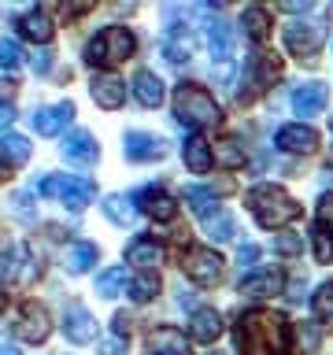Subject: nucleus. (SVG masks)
<instances>
[{
	"label": "nucleus",
	"instance_id": "obj_29",
	"mask_svg": "<svg viewBox=\"0 0 333 355\" xmlns=\"http://www.w3.org/2000/svg\"><path fill=\"white\" fill-rule=\"evenodd\" d=\"M163 55L171 63H189V55H193V37H189L185 30H174L171 37L163 41Z\"/></svg>",
	"mask_w": 333,
	"mask_h": 355
},
{
	"label": "nucleus",
	"instance_id": "obj_28",
	"mask_svg": "<svg viewBox=\"0 0 333 355\" xmlns=\"http://www.w3.org/2000/svg\"><path fill=\"white\" fill-rule=\"evenodd\" d=\"M104 215L115 222V226H130L133 215H137V207H133V200L111 193V196H104Z\"/></svg>",
	"mask_w": 333,
	"mask_h": 355
},
{
	"label": "nucleus",
	"instance_id": "obj_17",
	"mask_svg": "<svg viewBox=\"0 0 333 355\" xmlns=\"http://www.w3.org/2000/svg\"><path fill=\"white\" fill-rule=\"evenodd\" d=\"M326 100H330V89L322 85V82H304L293 93V111H296V115H304V119L307 115H318V111L326 107Z\"/></svg>",
	"mask_w": 333,
	"mask_h": 355
},
{
	"label": "nucleus",
	"instance_id": "obj_25",
	"mask_svg": "<svg viewBox=\"0 0 333 355\" xmlns=\"http://www.w3.org/2000/svg\"><path fill=\"white\" fill-rule=\"evenodd\" d=\"M0 159L8 166H22L30 159V141L22 137V133H4V137H0Z\"/></svg>",
	"mask_w": 333,
	"mask_h": 355
},
{
	"label": "nucleus",
	"instance_id": "obj_34",
	"mask_svg": "<svg viewBox=\"0 0 333 355\" xmlns=\"http://www.w3.org/2000/svg\"><path fill=\"white\" fill-rule=\"evenodd\" d=\"M230 52H233V30L226 22H215L211 26V55L215 60H230Z\"/></svg>",
	"mask_w": 333,
	"mask_h": 355
},
{
	"label": "nucleus",
	"instance_id": "obj_11",
	"mask_svg": "<svg viewBox=\"0 0 333 355\" xmlns=\"http://www.w3.org/2000/svg\"><path fill=\"white\" fill-rule=\"evenodd\" d=\"M96 141H93V133L89 130H74V133H67L63 137V159L67 163H74V166H93L96 163Z\"/></svg>",
	"mask_w": 333,
	"mask_h": 355
},
{
	"label": "nucleus",
	"instance_id": "obj_46",
	"mask_svg": "<svg viewBox=\"0 0 333 355\" xmlns=\"http://www.w3.org/2000/svg\"><path fill=\"white\" fill-rule=\"evenodd\" d=\"M49 67H52V55H49V52H37V55H33V71H41V74H44Z\"/></svg>",
	"mask_w": 333,
	"mask_h": 355
},
{
	"label": "nucleus",
	"instance_id": "obj_38",
	"mask_svg": "<svg viewBox=\"0 0 333 355\" xmlns=\"http://www.w3.org/2000/svg\"><path fill=\"white\" fill-rule=\"evenodd\" d=\"M296 340H300V348H304L307 355L311 352H318V344H322V333L315 322H304V326H296Z\"/></svg>",
	"mask_w": 333,
	"mask_h": 355
},
{
	"label": "nucleus",
	"instance_id": "obj_45",
	"mask_svg": "<svg viewBox=\"0 0 333 355\" xmlns=\"http://www.w3.org/2000/svg\"><path fill=\"white\" fill-rule=\"evenodd\" d=\"M255 259H259V248H255V244H244V248H241V263L252 266Z\"/></svg>",
	"mask_w": 333,
	"mask_h": 355
},
{
	"label": "nucleus",
	"instance_id": "obj_13",
	"mask_svg": "<svg viewBox=\"0 0 333 355\" xmlns=\"http://www.w3.org/2000/svg\"><path fill=\"white\" fill-rule=\"evenodd\" d=\"M71 119H74V104H71V100H63V104L33 111V130H37L41 137H56V133H60Z\"/></svg>",
	"mask_w": 333,
	"mask_h": 355
},
{
	"label": "nucleus",
	"instance_id": "obj_35",
	"mask_svg": "<svg viewBox=\"0 0 333 355\" xmlns=\"http://www.w3.org/2000/svg\"><path fill=\"white\" fill-rule=\"evenodd\" d=\"M311 307H315V318L318 322H333V282L318 285L315 300H311Z\"/></svg>",
	"mask_w": 333,
	"mask_h": 355
},
{
	"label": "nucleus",
	"instance_id": "obj_18",
	"mask_svg": "<svg viewBox=\"0 0 333 355\" xmlns=\"http://www.w3.org/2000/svg\"><path fill=\"white\" fill-rule=\"evenodd\" d=\"M219 333H222V315L219 311H211V307L193 311V318H189V337L200 340V344H211V340H219Z\"/></svg>",
	"mask_w": 333,
	"mask_h": 355
},
{
	"label": "nucleus",
	"instance_id": "obj_47",
	"mask_svg": "<svg viewBox=\"0 0 333 355\" xmlns=\"http://www.w3.org/2000/svg\"><path fill=\"white\" fill-rule=\"evenodd\" d=\"M8 171H11V166H8L4 159H0V182H4V178H8Z\"/></svg>",
	"mask_w": 333,
	"mask_h": 355
},
{
	"label": "nucleus",
	"instance_id": "obj_10",
	"mask_svg": "<svg viewBox=\"0 0 333 355\" xmlns=\"http://www.w3.org/2000/svg\"><path fill=\"white\" fill-rule=\"evenodd\" d=\"M274 144L282 152H296V155H307V152H315V144H318V133L304 126V122H289V126L278 130V137Z\"/></svg>",
	"mask_w": 333,
	"mask_h": 355
},
{
	"label": "nucleus",
	"instance_id": "obj_14",
	"mask_svg": "<svg viewBox=\"0 0 333 355\" xmlns=\"http://www.w3.org/2000/svg\"><path fill=\"white\" fill-rule=\"evenodd\" d=\"M133 204H141V211H148L155 222H171L178 215V200L171 193H163V189H141L133 196Z\"/></svg>",
	"mask_w": 333,
	"mask_h": 355
},
{
	"label": "nucleus",
	"instance_id": "obj_31",
	"mask_svg": "<svg viewBox=\"0 0 333 355\" xmlns=\"http://www.w3.org/2000/svg\"><path fill=\"white\" fill-rule=\"evenodd\" d=\"M211 155H215V163L226 166V171H241L244 166V152L237 148V141H219L215 148H211Z\"/></svg>",
	"mask_w": 333,
	"mask_h": 355
},
{
	"label": "nucleus",
	"instance_id": "obj_30",
	"mask_svg": "<svg viewBox=\"0 0 333 355\" xmlns=\"http://www.w3.org/2000/svg\"><path fill=\"white\" fill-rule=\"evenodd\" d=\"M207 237L211 241H233V233H237V222H233V215H226V211H215V215L207 218Z\"/></svg>",
	"mask_w": 333,
	"mask_h": 355
},
{
	"label": "nucleus",
	"instance_id": "obj_37",
	"mask_svg": "<svg viewBox=\"0 0 333 355\" xmlns=\"http://www.w3.org/2000/svg\"><path fill=\"white\" fill-rule=\"evenodd\" d=\"M311 248H315V259L318 263H330L333 259V237H330L326 230L315 226V233H311Z\"/></svg>",
	"mask_w": 333,
	"mask_h": 355
},
{
	"label": "nucleus",
	"instance_id": "obj_22",
	"mask_svg": "<svg viewBox=\"0 0 333 355\" xmlns=\"http://www.w3.org/2000/svg\"><path fill=\"white\" fill-rule=\"evenodd\" d=\"M182 155H185V166H189L193 174H207V171H211V163H215V155H211V144H207V137H200V133L185 141Z\"/></svg>",
	"mask_w": 333,
	"mask_h": 355
},
{
	"label": "nucleus",
	"instance_id": "obj_21",
	"mask_svg": "<svg viewBox=\"0 0 333 355\" xmlns=\"http://www.w3.org/2000/svg\"><path fill=\"white\" fill-rule=\"evenodd\" d=\"M19 33H22V37H26V41H37V44H49L52 41V19L49 15H44V11L41 8H33V11H26V15H22L19 19Z\"/></svg>",
	"mask_w": 333,
	"mask_h": 355
},
{
	"label": "nucleus",
	"instance_id": "obj_2",
	"mask_svg": "<svg viewBox=\"0 0 333 355\" xmlns=\"http://www.w3.org/2000/svg\"><path fill=\"white\" fill-rule=\"evenodd\" d=\"M174 115H178V122L196 126V130L200 126H219L222 122V111L215 104V96L196 82H182L174 89Z\"/></svg>",
	"mask_w": 333,
	"mask_h": 355
},
{
	"label": "nucleus",
	"instance_id": "obj_49",
	"mask_svg": "<svg viewBox=\"0 0 333 355\" xmlns=\"http://www.w3.org/2000/svg\"><path fill=\"white\" fill-rule=\"evenodd\" d=\"M4 304H8V296H4V293H0V311H4Z\"/></svg>",
	"mask_w": 333,
	"mask_h": 355
},
{
	"label": "nucleus",
	"instance_id": "obj_50",
	"mask_svg": "<svg viewBox=\"0 0 333 355\" xmlns=\"http://www.w3.org/2000/svg\"><path fill=\"white\" fill-rule=\"evenodd\" d=\"M330 166H333V152H330Z\"/></svg>",
	"mask_w": 333,
	"mask_h": 355
},
{
	"label": "nucleus",
	"instance_id": "obj_4",
	"mask_svg": "<svg viewBox=\"0 0 333 355\" xmlns=\"http://www.w3.org/2000/svg\"><path fill=\"white\" fill-rule=\"evenodd\" d=\"M137 41L126 26H104L93 41L85 44V63L89 67H115L122 60H130Z\"/></svg>",
	"mask_w": 333,
	"mask_h": 355
},
{
	"label": "nucleus",
	"instance_id": "obj_24",
	"mask_svg": "<svg viewBox=\"0 0 333 355\" xmlns=\"http://www.w3.org/2000/svg\"><path fill=\"white\" fill-rule=\"evenodd\" d=\"M278 288H282V277L278 274H248V277H241V293L248 296V300H263V296H274Z\"/></svg>",
	"mask_w": 333,
	"mask_h": 355
},
{
	"label": "nucleus",
	"instance_id": "obj_19",
	"mask_svg": "<svg viewBox=\"0 0 333 355\" xmlns=\"http://www.w3.org/2000/svg\"><path fill=\"white\" fill-rule=\"evenodd\" d=\"M126 259L144 266V270H152L155 263H163V244L155 241V237H133L126 244Z\"/></svg>",
	"mask_w": 333,
	"mask_h": 355
},
{
	"label": "nucleus",
	"instance_id": "obj_7",
	"mask_svg": "<svg viewBox=\"0 0 333 355\" xmlns=\"http://www.w3.org/2000/svg\"><path fill=\"white\" fill-rule=\"evenodd\" d=\"M322 41H326V26L322 22H296V26L285 30V49L296 60H315Z\"/></svg>",
	"mask_w": 333,
	"mask_h": 355
},
{
	"label": "nucleus",
	"instance_id": "obj_32",
	"mask_svg": "<svg viewBox=\"0 0 333 355\" xmlns=\"http://www.w3.org/2000/svg\"><path fill=\"white\" fill-rule=\"evenodd\" d=\"M155 293H160V274H155V270H144V274H137V277L130 282V296L137 300V304L152 300Z\"/></svg>",
	"mask_w": 333,
	"mask_h": 355
},
{
	"label": "nucleus",
	"instance_id": "obj_44",
	"mask_svg": "<svg viewBox=\"0 0 333 355\" xmlns=\"http://www.w3.org/2000/svg\"><path fill=\"white\" fill-rule=\"evenodd\" d=\"M89 8L93 4H63V19H78V15H85Z\"/></svg>",
	"mask_w": 333,
	"mask_h": 355
},
{
	"label": "nucleus",
	"instance_id": "obj_1",
	"mask_svg": "<svg viewBox=\"0 0 333 355\" xmlns=\"http://www.w3.org/2000/svg\"><path fill=\"white\" fill-rule=\"evenodd\" d=\"M244 204L252 207V215L263 230H278V226H285V222L300 218V204L282 185H255V189H248Z\"/></svg>",
	"mask_w": 333,
	"mask_h": 355
},
{
	"label": "nucleus",
	"instance_id": "obj_33",
	"mask_svg": "<svg viewBox=\"0 0 333 355\" xmlns=\"http://www.w3.org/2000/svg\"><path fill=\"white\" fill-rule=\"evenodd\" d=\"M122 285H126V266H108V270L96 277V293H100V296H108V300H111V296H119V288H122Z\"/></svg>",
	"mask_w": 333,
	"mask_h": 355
},
{
	"label": "nucleus",
	"instance_id": "obj_39",
	"mask_svg": "<svg viewBox=\"0 0 333 355\" xmlns=\"http://www.w3.org/2000/svg\"><path fill=\"white\" fill-rule=\"evenodd\" d=\"M318 230H326L330 237H333V196L330 193L318 200Z\"/></svg>",
	"mask_w": 333,
	"mask_h": 355
},
{
	"label": "nucleus",
	"instance_id": "obj_15",
	"mask_svg": "<svg viewBox=\"0 0 333 355\" xmlns=\"http://www.w3.org/2000/svg\"><path fill=\"white\" fill-rule=\"evenodd\" d=\"M93 100L104 111H119L126 104V82H119L115 74H96L93 78Z\"/></svg>",
	"mask_w": 333,
	"mask_h": 355
},
{
	"label": "nucleus",
	"instance_id": "obj_8",
	"mask_svg": "<svg viewBox=\"0 0 333 355\" xmlns=\"http://www.w3.org/2000/svg\"><path fill=\"white\" fill-rule=\"evenodd\" d=\"M122 152H126L130 163H152V159H163L166 155V141L155 137V133H144V130H130L126 141H122Z\"/></svg>",
	"mask_w": 333,
	"mask_h": 355
},
{
	"label": "nucleus",
	"instance_id": "obj_42",
	"mask_svg": "<svg viewBox=\"0 0 333 355\" xmlns=\"http://www.w3.org/2000/svg\"><path fill=\"white\" fill-rule=\"evenodd\" d=\"M122 352H126V337H122V333L100 340V355H122Z\"/></svg>",
	"mask_w": 333,
	"mask_h": 355
},
{
	"label": "nucleus",
	"instance_id": "obj_27",
	"mask_svg": "<svg viewBox=\"0 0 333 355\" xmlns=\"http://www.w3.org/2000/svg\"><path fill=\"white\" fill-rule=\"evenodd\" d=\"M241 26H244V33H248L252 41H259V44L271 37V15H266V8H244Z\"/></svg>",
	"mask_w": 333,
	"mask_h": 355
},
{
	"label": "nucleus",
	"instance_id": "obj_41",
	"mask_svg": "<svg viewBox=\"0 0 333 355\" xmlns=\"http://www.w3.org/2000/svg\"><path fill=\"white\" fill-rule=\"evenodd\" d=\"M11 211H15L19 218H26V222L37 218V211L30 207V193H15V196H11Z\"/></svg>",
	"mask_w": 333,
	"mask_h": 355
},
{
	"label": "nucleus",
	"instance_id": "obj_3",
	"mask_svg": "<svg viewBox=\"0 0 333 355\" xmlns=\"http://www.w3.org/2000/svg\"><path fill=\"white\" fill-rule=\"evenodd\" d=\"M285 318L271 315V311H252L241 318L237 340L244 352H266V348H285Z\"/></svg>",
	"mask_w": 333,
	"mask_h": 355
},
{
	"label": "nucleus",
	"instance_id": "obj_40",
	"mask_svg": "<svg viewBox=\"0 0 333 355\" xmlns=\"http://www.w3.org/2000/svg\"><path fill=\"white\" fill-rule=\"evenodd\" d=\"M274 252H282V255H296V252H304V241H300L296 233H282V237L274 241Z\"/></svg>",
	"mask_w": 333,
	"mask_h": 355
},
{
	"label": "nucleus",
	"instance_id": "obj_43",
	"mask_svg": "<svg viewBox=\"0 0 333 355\" xmlns=\"http://www.w3.org/2000/svg\"><path fill=\"white\" fill-rule=\"evenodd\" d=\"M11 122H15V104H11V100H4V96H0V130H8Z\"/></svg>",
	"mask_w": 333,
	"mask_h": 355
},
{
	"label": "nucleus",
	"instance_id": "obj_9",
	"mask_svg": "<svg viewBox=\"0 0 333 355\" xmlns=\"http://www.w3.org/2000/svg\"><path fill=\"white\" fill-rule=\"evenodd\" d=\"M52 333V322H49V311H44L41 304H22V315L15 322V337L26 340V344H41L44 337Z\"/></svg>",
	"mask_w": 333,
	"mask_h": 355
},
{
	"label": "nucleus",
	"instance_id": "obj_48",
	"mask_svg": "<svg viewBox=\"0 0 333 355\" xmlns=\"http://www.w3.org/2000/svg\"><path fill=\"white\" fill-rule=\"evenodd\" d=\"M0 355H22V352H15V348H8V344H4V348H0Z\"/></svg>",
	"mask_w": 333,
	"mask_h": 355
},
{
	"label": "nucleus",
	"instance_id": "obj_5",
	"mask_svg": "<svg viewBox=\"0 0 333 355\" xmlns=\"http://www.w3.org/2000/svg\"><path fill=\"white\" fill-rule=\"evenodd\" d=\"M37 196H56L63 207H71V211H82L89 207L96 200V185L89 182V178H71V174H49V178H41V185H37Z\"/></svg>",
	"mask_w": 333,
	"mask_h": 355
},
{
	"label": "nucleus",
	"instance_id": "obj_26",
	"mask_svg": "<svg viewBox=\"0 0 333 355\" xmlns=\"http://www.w3.org/2000/svg\"><path fill=\"white\" fill-rule=\"evenodd\" d=\"M185 204L196 211L200 218H211V211H219V193L207 185H189L185 189Z\"/></svg>",
	"mask_w": 333,
	"mask_h": 355
},
{
	"label": "nucleus",
	"instance_id": "obj_23",
	"mask_svg": "<svg viewBox=\"0 0 333 355\" xmlns=\"http://www.w3.org/2000/svg\"><path fill=\"white\" fill-rule=\"evenodd\" d=\"M93 263H96V244H89V241H74L71 248L63 252V266L71 274H85Z\"/></svg>",
	"mask_w": 333,
	"mask_h": 355
},
{
	"label": "nucleus",
	"instance_id": "obj_6",
	"mask_svg": "<svg viewBox=\"0 0 333 355\" xmlns=\"http://www.w3.org/2000/svg\"><path fill=\"white\" fill-rule=\"evenodd\" d=\"M182 270L196 285H215L222 274V255L215 248H185L182 252Z\"/></svg>",
	"mask_w": 333,
	"mask_h": 355
},
{
	"label": "nucleus",
	"instance_id": "obj_16",
	"mask_svg": "<svg viewBox=\"0 0 333 355\" xmlns=\"http://www.w3.org/2000/svg\"><path fill=\"white\" fill-rule=\"evenodd\" d=\"M148 352L152 355H189V340L178 326H160L148 333Z\"/></svg>",
	"mask_w": 333,
	"mask_h": 355
},
{
	"label": "nucleus",
	"instance_id": "obj_36",
	"mask_svg": "<svg viewBox=\"0 0 333 355\" xmlns=\"http://www.w3.org/2000/svg\"><path fill=\"white\" fill-rule=\"evenodd\" d=\"M22 63V49L15 37H0V67L4 71H15V67Z\"/></svg>",
	"mask_w": 333,
	"mask_h": 355
},
{
	"label": "nucleus",
	"instance_id": "obj_12",
	"mask_svg": "<svg viewBox=\"0 0 333 355\" xmlns=\"http://www.w3.org/2000/svg\"><path fill=\"white\" fill-rule=\"evenodd\" d=\"M63 337L71 344H89L96 337V318L89 315V311L82 304H71L63 315Z\"/></svg>",
	"mask_w": 333,
	"mask_h": 355
},
{
	"label": "nucleus",
	"instance_id": "obj_20",
	"mask_svg": "<svg viewBox=\"0 0 333 355\" xmlns=\"http://www.w3.org/2000/svg\"><path fill=\"white\" fill-rule=\"evenodd\" d=\"M133 96H137L141 107H160L163 104L160 74H152V71H137V74H133Z\"/></svg>",
	"mask_w": 333,
	"mask_h": 355
}]
</instances>
